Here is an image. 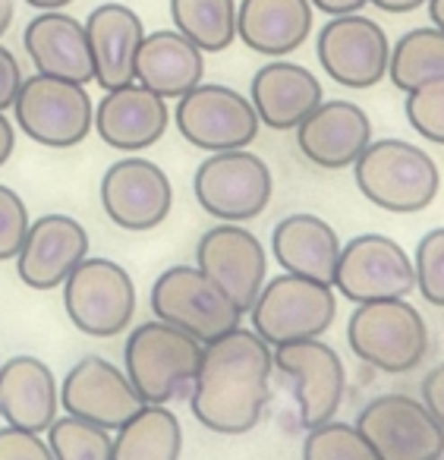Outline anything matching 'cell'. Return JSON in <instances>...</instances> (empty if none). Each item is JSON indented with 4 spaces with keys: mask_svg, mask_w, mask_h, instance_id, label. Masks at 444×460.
Here are the masks:
<instances>
[{
    "mask_svg": "<svg viewBox=\"0 0 444 460\" xmlns=\"http://www.w3.org/2000/svg\"><path fill=\"white\" fill-rule=\"evenodd\" d=\"M271 369L274 347L249 328H234L209 341L190 388L192 416L218 435L253 432L271 397Z\"/></svg>",
    "mask_w": 444,
    "mask_h": 460,
    "instance_id": "6da1fadb",
    "label": "cell"
},
{
    "mask_svg": "<svg viewBox=\"0 0 444 460\" xmlns=\"http://www.w3.org/2000/svg\"><path fill=\"white\" fill-rule=\"evenodd\" d=\"M353 177L369 202L394 215L429 208L441 186L431 155L406 139H372L353 161Z\"/></svg>",
    "mask_w": 444,
    "mask_h": 460,
    "instance_id": "7a4b0ae2",
    "label": "cell"
},
{
    "mask_svg": "<svg viewBox=\"0 0 444 460\" xmlns=\"http://www.w3.org/2000/svg\"><path fill=\"white\" fill-rule=\"evenodd\" d=\"M202 341L167 322H142L123 347V363L133 388L146 403H171L192 388L202 363Z\"/></svg>",
    "mask_w": 444,
    "mask_h": 460,
    "instance_id": "3957f363",
    "label": "cell"
},
{
    "mask_svg": "<svg viewBox=\"0 0 444 460\" xmlns=\"http://www.w3.org/2000/svg\"><path fill=\"white\" fill-rule=\"evenodd\" d=\"M347 344L372 369L404 376L429 353V328L406 300L360 303L347 322Z\"/></svg>",
    "mask_w": 444,
    "mask_h": 460,
    "instance_id": "277c9868",
    "label": "cell"
},
{
    "mask_svg": "<svg viewBox=\"0 0 444 460\" xmlns=\"http://www.w3.org/2000/svg\"><path fill=\"white\" fill-rule=\"evenodd\" d=\"M337 315V296L331 284H318L299 275H278L259 290L249 319L253 332L268 347L293 344V341L322 338Z\"/></svg>",
    "mask_w": 444,
    "mask_h": 460,
    "instance_id": "5b68a950",
    "label": "cell"
},
{
    "mask_svg": "<svg viewBox=\"0 0 444 460\" xmlns=\"http://www.w3.org/2000/svg\"><path fill=\"white\" fill-rule=\"evenodd\" d=\"M152 313L196 341L221 338L240 328L243 313L199 265H173L152 284Z\"/></svg>",
    "mask_w": 444,
    "mask_h": 460,
    "instance_id": "8992f818",
    "label": "cell"
},
{
    "mask_svg": "<svg viewBox=\"0 0 444 460\" xmlns=\"http://www.w3.org/2000/svg\"><path fill=\"white\" fill-rule=\"evenodd\" d=\"M13 111L22 133L48 148L79 146L95 127V108L85 85L45 73L22 79Z\"/></svg>",
    "mask_w": 444,
    "mask_h": 460,
    "instance_id": "52a82bcc",
    "label": "cell"
},
{
    "mask_svg": "<svg viewBox=\"0 0 444 460\" xmlns=\"http://www.w3.org/2000/svg\"><path fill=\"white\" fill-rule=\"evenodd\" d=\"M64 309L89 338H117L136 315V284L123 265L85 256L64 281Z\"/></svg>",
    "mask_w": 444,
    "mask_h": 460,
    "instance_id": "ba28073f",
    "label": "cell"
},
{
    "mask_svg": "<svg viewBox=\"0 0 444 460\" xmlns=\"http://www.w3.org/2000/svg\"><path fill=\"white\" fill-rule=\"evenodd\" d=\"M192 190L211 217L224 224H240L253 221L268 208L274 177L259 155L246 148H230V152H211L199 164Z\"/></svg>",
    "mask_w": 444,
    "mask_h": 460,
    "instance_id": "9c48e42d",
    "label": "cell"
},
{
    "mask_svg": "<svg viewBox=\"0 0 444 460\" xmlns=\"http://www.w3.org/2000/svg\"><path fill=\"white\" fill-rule=\"evenodd\" d=\"M173 123L190 146L202 152L246 148L259 136V114L243 92L218 83H199L177 98Z\"/></svg>",
    "mask_w": 444,
    "mask_h": 460,
    "instance_id": "30bf717a",
    "label": "cell"
},
{
    "mask_svg": "<svg viewBox=\"0 0 444 460\" xmlns=\"http://www.w3.org/2000/svg\"><path fill=\"white\" fill-rule=\"evenodd\" d=\"M331 288H337V294L356 306L375 300H404L416 290V271L400 243L385 234H362L341 246Z\"/></svg>",
    "mask_w": 444,
    "mask_h": 460,
    "instance_id": "8fae6325",
    "label": "cell"
},
{
    "mask_svg": "<svg viewBox=\"0 0 444 460\" xmlns=\"http://www.w3.org/2000/svg\"><path fill=\"white\" fill-rule=\"evenodd\" d=\"M362 438L378 460H438L444 457V429L425 403L410 394H381L356 420Z\"/></svg>",
    "mask_w": 444,
    "mask_h": 460,
    "instance_id": "7c38bea8",
    "label": "cell"
},
{
    "mask_svg": "<svg viewBox=\"0 0 444 460\" xmlns=\"http://www.w3.org/2000/svg\"><path fill=\"white\" fill-rule=\"evenodd\" d=\"M315 54L322 70L347 89H372L387 76L391 41L385 29L362 13L331 16L318 29Z\"/></svg>",
    "mask_w": 444,
    "mask_h": 460,
    "instance_id": "4fadbf2b",
    "label": "cell"
},
{
    "mask_svg": "<svg viewBox=\"0 0 444 460\" xmlns=\"http://www.w3.org/2000/svg\"><path fill=\"white\" fill-rule=\"evenodd\" d=\"M274 369L290 378L299 426L315 429L334 420L347 391V369L334 347L324 344L322 338L280 344L274 347Z\"/></svg>",
    "mask_w": 444,
    "mask_h": 460,
    "instance_id": "5bb4252c",
    "label": "cell"
},
{
    "mask_svg": "<svg viewBox=\"0 0 444 460\" xmlns=\"http://www.w3.org/2000/svg\"><path fill=\"white\" fill-rule=\"evenodd\" d=\"M60 407L67 410V416L117 432L146 407V401L123 369L104 357H83L60 385Z\"/></svg>",
    "mask_w": 444,
    "mask_h": 460,
    "instance_id": "9a60e30c",
    "label": "cell"
},
{
    "mask_svg": "<svg viewBox=\"0 0 444 460\" xmlns=\"http://www.w3.org/2000/svg\"><path fill=\"white\" fill-rule=\"evenodd\" d=\"M196 265L234 300L240 313H249L265 288L268 252L255 234L240 224H218L205 230L196 246Z\"/></svg>",
    "mask_w": 444,
    "mask_h": 460,
    "instance_id": "2e32d148",
    "label": "cell"
},
{
    "mask_svg": "<svg viewBox=\"0 0 444 460\" xmlns=\"http://www.w3.org/2000/svg\"><path fill=\"white\" fill-rule=\"evenodd\" d=\"M104 215L123 230H155L167 221L173 205V186L155 161L123 158L104 171L102 177Z\"/></svg>",
    "mask_w": 444,
    "mask_h": 460,
    "instance_id": "e0dca14e",
    "label": "cell"
},
{
    "mask_svg": "<svg viewBox=\"0 0 444 460\" xmlns=\"http://www.w3.org/2000/svg\"><path fill=\"white\" fill-rule=\"evenodd\" d=\"M89 256V234L70 215H41L29 224L22 250L16 256V275L32 290L64 288L70 271Z\"/></svg>",
    "mask_w": 444,
    "mask_h": 460,
    "instance_id": "ac0fdd59",
    "label": "cell"
},
{
    "mask_svg": "<svg viewBox=\"0 0 444 460\" xmlns=\"http://www.w3.org/2000/svg\"><path fill=\"white\" fill-rule=\"evenodd\" d=\"M372 142V120L353 102H322L303 123L297 127V146L315 167L324 171H343L366 152Z\"/></svg>",
    "mask_w": 444,
    "mask_h": 460,
    "instance_id": "d6986e66",
    "label": "cell"
},
{
    "mask_svg": "<svg viewBox=\"0 0 444 460\" xmlns=\"http://www.w3.org/2000/svg\"><path fill=\"white\" fill-rule=\"evenodd\" d=\"M171 127V108L146 85L129 83L104 92L95 108V133L117 152H142L155 146Z\"/></svg>",
    "mask_w": 444,
    "mask_h": 460,
    "instance_id": "ffe728a7",
    "label": "cell"
},
{
    "mask_svg": "<svg viewBox=\"0 0 444 460\" xmlns=\"http://www.w3.org/2000/svg\"><path fill=\"white\" fill-rule=\"evenodd\" d=\"M22 45L35 70L45 76L70 79L79 85H89L95 79L85 26L64 10H41L35 20H29Z\"/></svg>",
    "mask_w": 444,
    "mask_h": 460,
    "instance_id": "44dd1931",
    "label": "cell"
},
{
    "mask_svg": "<svg viewBox=\"0 0 444 460\" xmlns=\"http://www.w3.org/2000/svg\"><path fill=\"white\" fill-rule=\"evenodd\" d=\"M249 102L259 114V123L284 133V129H297L324 102V92L312 70L290 60H271L255 70Z\"/></svg>",
    "mask_w": 444,
    "mask_h": 460,
    "instance_id": "7402d4cb",
    "label": "cell"
},
{
    "mask_svg": "<svg viewBox=\"0 0 444 460\" xmlns=\"http://www.w3.org/2000/svg\"><path fill=\"white\" fill-rule=\"evenodd\" d=\"M83 26L89 35L95 83L104 92L136 83V51L146 39L139 13L127 4H102L92 10Z\"/></svg>",
    "mask_w": 444,
    "mask_h": 460,
    "instance_id": "603a6c76",
    "label": "cell"
},
{
    "mask_svg": "<svg viewBox=\"0 0 444 460\" xmlns=\"http://www.w3.org/2000/svg\"><path fill=\"white\" fill-rule=\"evenodd\" d=\"M60 385L39 357H13L0 363V416L7 426L48 432L58 420Z\"/></svg>",
    "mask_w": 444,
    "mask_h": 460,
    "instance_id": "cb8c5ba5",
    "label": "cell"
},
{
    "mask_svg": "<svg viewBox=\"0 0 444 460\" xmlns=\"http://www.w3.org/2000/svg\"><path fill=\"white\" fill-rule=\"evenodd\" d=\"M309 0H240L236 39L262 58H287L312 35Z\"/></svg>",
    "mask_w": 444,
    "mask_h": 460,
    "instance_id": "d4e9b609",
    "label": "cell"
},
{
    "mask_svg": "<svg viewBox=\"0 0 444 460\" xmlns=\"http://www.w3.org/2000/svg\"><path fill=\"white\" fill-rule=\"evenodd\" d=\"M274 262L287 275L309 278L318 284H334L341 237L328 221L318 215H287L271 230Z\"/></svg>",
    "mask_w": 444,
    "mask_h": 460,
    "instance_id": "484cf974",
    "label": "cell"
},
{
    "mask_svg": "<svg viewBox=\"0 0 444 460\" xmlns=\"http://www.w3.org/2000/svg\"><path fill=\"white\" fill-rule=\"evenodd\" d=\"M205 51H199L177 29H158L142 39L136 51V83L148 92L167 98H183L190 89L202 83Z\"/></svg>",
    "mask_w": 444,
    "mask_h": 460,
    "instance_id": "4316f807",
    "label": "cell"
},
{
    "mask_svg": "<svg viewBox=\"0 0 444 460\" xmlns=\"http://www.w3.org/2000/svg\"><path fill=\"white\" fill-rule=\"evenodd\" d=\"M183 429L167 403H146L111 441V460H180Z\"/></svg>",
    "mask_w": 444,
    "mask_h": 460,
    "instance_id": "83f0119b",
    "label": "cell"
},
{
    "mask_svg": "<svg viewBox=\"0 0 444 460\" xmlns=\"http://www.w3.org/2000/svg\"><path fill=\"white\" fill-rule=\"evenodd\" d=\"M387 79L394 89L410 92L431 79H444V32L435 26L410 29L391 45Z\"/></svg>",
    "mask_w": 444,
    "mask_h": 460,
    "instance_id": "f1b7e54d",
    "label": "cell"
},
{
    "mask_svg": "<svg viewBox=\"0 0 444 460\" xmlns=\"http://www.w3.org/2000/svg\"><path fill=\"white\" fill-rule=\"evenodd\" d=\"M171 20L199 51L221 54L236 41V0H171Z\"/></svg>",
    "mask_w": 444,
    "mask_h": 460,
    "instance_id": "f546056e",
    "label": "cell"
},
{
    "mask_svg": "<svg viewBox=\"0 0 444 460\" xmlns=\"http://www.w3.org/2000/svg\"><path fill=\"white\" fill-rule=\"evenodd\" d=\"M111 432L76 416H60L48 429L54 460H111Z\"/></svg>",
    "mask_w": 444,
    "mask_h": 460,
    "instance_id": "4dcf8cb0",
    "label": "cell"
},
{
    "mask_svg": "<svg viewBox=\"0 0 444 460\" xmlns=\"http://www.w3.org/2000/svg\"><path fill=\"white\" fill-rule=\"evenodd\" d=\"M303 460H378V454L356 426L331 420L315 429H306Z\"/></svg>",
    "mask_w": 444,
    "mask_h": 460,
    "instance_id": "1f68e13d",
    "label": "cell"
},
{
    "mask_svg": "<svg viewBox=\"0 0 444 460\" xmlns=\"http://www.w3.org/2000/svg\"><path fill=\"white\" fill-rule=\"evenodd\" d=\"M406 120L422 139L444 146V79H431L406 92Z\"/></svg>",
    "mask_w": 444,
    "mask_h": 460,
    "instance_id": "d6a6232c",
    "label": "cell"
},
{
    "mask_svg": "<svg viewBox=\"0 0 444 460\" xmlns=\"http://www.w3.org/2000/svg\"><path fill=\"white\" fill-rule=\"evenodd\" d=\"M413 271H416V290L422 294V300L444 309V227L429 230L419 240Z\"/></svg>",
    "mask_w": 444,
    "mask_h": 460,
    "instance_id": "836d02e7",
    "label": "cell"
},
{
    "mask_svg": "<svg viewBox=\"0 0 444 460\" xmlns=\"http://www.w3.org/2000/svg\"><path fill=\"white\" fill-rule=\"evenodd\" d=\"M29 224L32 221H29V208L22 196L0 183V262H10V259L20 256Z\"/></svg>",
    "mask_w": 444,
    "mask_h": 460,
    "instance_id": "e575fe53",
    "label": "cell"
},
{
    "mask_svg": "<svg viewBox=\"0 0 444 460\" xmlns=\"http://www.w3.org/2000/svg\"><path fill=\"white\" fill-rule=\"evenodd\" d=\"M0 460H54V454L39 432L4 426L0 429Z\"/></svg>",
    "mask_w": 444,
    "mask_h": 460,
    "instance_id": "d590c367",
    "label": "cell"
},
{
    "mask_svg": "<svg viewBox=\"0 0 444 460\" xmlns=\"http://www.w3.org/2000/svg\"><path fill=\"white\" fill-rule=\"evenodd\" d=\"M20 85H22L20 60L13 58L10 48L0 45V111L13 108L16 95H20Z\"/></svg>",
    "mask_w": 444,
    "mask_h": 460,
    "instance_id": "8d00e7d4",
    "label": "cell"
},
{
    "mask_svg": "<svg viewBox=\"0 0 444 460\" xmlns=\"http://www.w3.org/2000/svg\"><path fill=\"white\" fill-rule=\"evenodd\" d=\"M419 401L425 403V410L431 413V420L444 429V363L435 366L429 376L422 378V388H419Z\"/></svg>",
    "mask_w": 444,
    "mask_h": 460,
    "instance_id": "74e56055",
    "label": "cell"
},
{
    "mask_svg": "<svg viewBox=\"0 0 444 460\" xmlns=\"http://www.w3.org/2000/svg\"><path fill=\"white\" fill-rule=\"evenodd\" d=\"M309 4L312 10H318L324 16H347V13H360L372 0H309Z\"/></svg>",
    "mask_w": 444,
    "mask_h": 460,
    "instance_id": "f35d334b",
    "label": "cell"
},
{
    "mask_svg": "<svg viewBox=\"0 0 444 460\" xmlns=\"http://www.w3.org/2000/svg\"><path fill=\"white\" fill-rule=\"evenodd\" d=\"M13 146H16L13 123L7 120V114H4V111H0V167L10 161V155H13Z\"/></svg>",
    "mask_w": 444,
    "mask_h": 460,
    "instance_id": "ab89813d",
    "label": "cell"
},
{
    "mask_svg": "<svg viewBox=\"0 0 444 460\" xmlns=\"http://www.w3.org/2000/svg\"><path fill=\"white\" fill-rule=\"evenodd\" d=\"M422 4H429V0H372V7H378L381 13H394V16L413 13V10H419Z\"/></svg>",
    "mask_w": 444,
    "mask_h": 460,
    "instance_id": "60d3db41",
    "label": "cell"
},
{
    "mask_svg": "<svg viewBox=\"0 0 444 460\" xmlns=\"http://www.w3.org/2000/svg\"><path fill=\"white\" fill-rule=\"evenodd\" d=\"M13 16H16V0H0V39L7 35Z\"/></svg>",
    "mask_w": 444,
    "mask_h": 460,
    "instance_id": "b9f144b4",
    "label": "cell"
},
{
    "mask_svg": "<svg viewBox=\"0 0 444 460\" xmlns=\"http://www.w3.org/2000/svg\"><path fill=\"white\" fill-rule=\"evenodd\" d=\"M425 7H429V20H431V26L441 29V32H444V0H429Z\"/></svg>",
    "mask_w": 444,
    "mask_h": 460,
    "instance_id": "7bdbcfd3",
    "label": "cell"
},
{
    "mask_svg": "<svg viewBox=\"0 0 444 460\" xmlns=\"http://www.w3.org/2000/svg\"><path fill=\"white\" fill-rule=\"evenodd\" d=\"M26 4L41 13V10H64V7H70L73 0H26Z\"/></svg>",
    "mask_w": 444,
    "mask_h": 460,
    "instance_id": "ee69618b",
    "label": "cell"
},
{
    "mask_svg": "<svg viewBox=\"0 0 444 460\" xmlns=\"http://www.w3.org/2000/svg\"><path fill=\"white\" fill-rule=\"evenodd\" d=\"M438 460H444V457H438Z\"/></svg>",
    "mask_w": 444,
    "mask_h": 460,
    "instance_id": "f6af8a7d",
    "label": "cell"
}]
</instances>
